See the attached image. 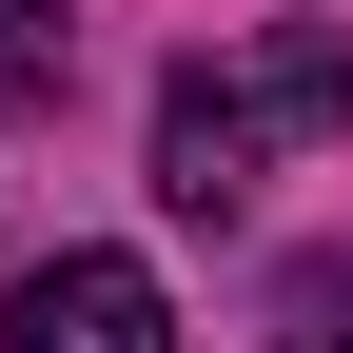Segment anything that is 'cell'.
Listing matches in <instances>:
<instances>
[{"mask_svg":"<svg viewBox=\"0 0 353 353\" xmlns=\"http://www.w3.org/2000/svg\"><path fill=\"white\" fill-rule=\"evenodd\" d=\"M334 118H353V39L334 20H255L236 59H196L157 99V196L176 216H236L255 157H275V138H334Z\"/></svg>","mask_w":353,"mask_h":353,"instance_id":"6da1fadb","label":"cell"},{"mask_svg":"<svg viewBox=\"0 0 353 353\" xmlns=\"http://www.w3.org/2000/svg\"><path fill=\"white\" fill-rule=\"evenodd\" d=\"M0 334L20 353H176V314H157L138 255H39V275L0 294Z\"/></svg>","mask_w":353,"mask_h":353,"instance_id":"7a4b0ae2","label":"cell"},{"mask_svg":"<svg viewBox=\"0 0 353 353\" xmlns=\"http://www.w3.org/2000/svg\"><path fill=\"white\" fill-rule=\"evenodd\" d=\"M275 334H294V353H353V275H334V255H294V275H275Z\"/></svg>","mask_w":353,"mask_h":353,"instance_id":"3957f363","label":"cell"},{"mask_svg":"<svg viewBox=\"0 0 353 353\" xmlns=\"http://www.w3.org/2000/svg\"><path fill=\"white\" fill-rule=\"evenodd\" d=\"M0 99H59V0H0Z\"/></svg>","mask_w":353,"mask_h":353,"instance_id":"277c9868","label":"cell"}]
</instances>
